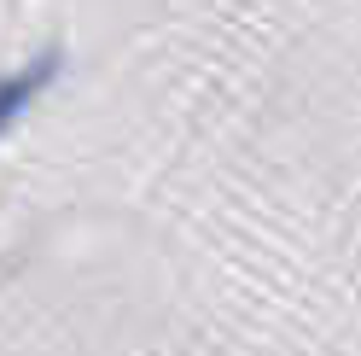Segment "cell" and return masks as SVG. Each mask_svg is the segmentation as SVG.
Segmentation results:
<instances>
[{"mask_svg": "<svg viewBox=\"0 0 361 356\" xmlns=\"http://www.w3.org/2000/svg\"><path fill=\"white\" fill-rule=\"evenodd\" d=\"M47 76H53V59H47V64H30V71H18V76L0 82V135H6V123L30 105V94H35V88L47 82Z\"/></svg>", "mask_w": 361, "mask_h": 356, "instance_id": "1", "label": "cell"}]
</instances>
